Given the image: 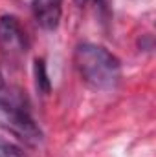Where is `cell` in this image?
Masks as SVG:
<instances>
[{"mask_svg":"<svg viewBox=\"0 0 156 157\" xmlns=\"http://www.w3.org/2000/svg\"><path fill=\"white\" fill-rule=\"evenodd\" d=\"M0 49L9 59H17L24 55L28 49L26 31L22 29L18 18L13 15L0 17Z\"/></svg>","mask_w":156,"mask_h":157,"instance_id":"3957f363","label":"cell"},{"mask_svg":"<svg viewBox=\"0 0 156 157\" xmlns=\"http://www.w3.org/2000/svg\"><path fill=\"white\" fill-rule=\"evenodd\" d=\"M81 78L96 90H114L121 78V62L105 46L83 42L74 51Z\"/></svg>","mask_w":156,"mask_h":157,"instance_id":"7a4b0ae2","label":"cell"},{"mask_svg":"<svg viewBox=\"0 0 156 157\" xmlns=\"http://www.w3.org/2000/svg\"><path fill=\"white\" fill-rule=\"evenodd\" d=\"M35 75H37V88L40 91L48 93L50 91V80L46 75V66H44V60H35Z\"/></svg>","mask_w":156,"mask_h":157,"instance_id":"5b68a950","label":"cell"},{"mask_svg":"<svg viewBox=\"0 0 156 157\" xmlns=\"http://www.w3.org/2000/svg\"><path fill=\"white\" fill-rule=\"evenodd\" d=\"M0 157H26L24 152L9 143H0Z\"/></svg>","mask_w":156,"mask_h":157,"instance_id":"8992f818","label":"cell"},{"mask_svg":"<svg viewBox=\"0 0 156 157\" xmlns=\"http://www.w3.org/2000/svg\"><path fill=\"white\" fill-rule=\"evenodd\" d=\"M0 128L28 146L42 141V130L31 115L26 91L0 71Z\"/></svg>","mask_w":156,"mask_h":157,"instance_id":"6da1fadb","label":"cell"},{"mask_svg":"<svg viewBox=\"0 0 156 157\" xmlns=\"http://www.w3.org/2000/svg\"><path fill=\"white\" fill-rule=\"evenodd\" d=\"M33 17L42 29H57L63 15V0H33Z\"/></svg>","mask_w":156,"mask_h":157,"instance_id":"277c9868","label":"cell"}]
</instances>
